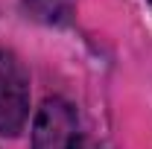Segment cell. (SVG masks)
<instances>
[{
    "label": "cell",
    "instance_id": "obj_1",
    "mask_svg": "<svg viewBox=\"0 0 152 149\" xmlns=\"http://www.w3.org/2000/svg\"><path fill=\"white\" fill-rule=\"evenodd\" d=\"M29 117V76L18 58L0 50V134L15 137Z\"/></svg>",
    "mask_w": 152,
    "mask_h": 149
},
{
    "label": "cell",
    "instance_id": "obj_2",
    "mask_svg": "<svg viewBox=\"0 0 152 149\" xmlns=\"http://www.w3.org/2000/svg\"><path fill=\"white\" fill-rule=\"evenodd\" d=\"M76 134V111L64 99H47L35 114L32 126V149H67Z\"/></svg>",
    "mask_w": 152,
    "mask_h": 149
},
{
    "label": "cell",
    "instance_id": "obj_3",
    "mask_svg": "<svg viewBox=\"0 0 152 149\" xmlns=\"http://www.w3.org/2000/svg\"><path fill=\"white\" fill-rule=\"evenodd\" d=\"M26 12L44 23H67L73 15V0H23Z\"/></svg>",
    "mask_w": 152,
    "mask_h": 149
},
{
    "label": "cell",
    "instance_id": "obj_4",
    "mask_svg": "<svg viewBox=\"0 0 152 149\" xmlns=\"http://www.w3.org/2000/svg\"><path fill=\"white\" fill-rule=\"evenodd\" d=\"M67 149H102V146L94 143L91 137H85V134H73V137H70V143H67Z\"/></svg>",
    "mask_w": 152,
    "mask_h": 149
},
{
    "label": "cell",
    "instance_id": "obj_5",
    "mask_svg": "<svg viewBox=\"0 0 152 149\" xmlns=\"http://www.w3.org/2000/svg\"><path fill=\"white\" fill-rule=\"evenodd\" d=\"M149 3H152V0H149Z\"/></svg>",
    "mask_w": 152,
    "mask_h": 149
}]
</instances>
